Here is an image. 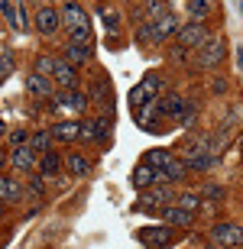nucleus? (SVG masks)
Masks as SVG:
<instances>
[{"label": "nucleus", "mask_w": 243, "mask_h": 249, "mask_svg": "<svg viewBox=\"0 0 243 249\" xmlns=\"http://www.w3.org/2000/svg\"><path fill=\"white\" fill-rule=\"evenodd\" d=\"M159 91H162V78H159L156 71H150V74H146V78H143V81L130 91V107H133L136 113H143L152 101H159Z\"/></svg>", "instance_id": "nucleus-1"}, {"label": "nucleus", "mask_w": 243, "mask_h": 249, "mask_svg": "<svg viewBox=\"0 0 243 249\" xmlns=\"http://www.w3.org/2000/svg\"><path fill=\"white\" fill-rule=\"evenodd\" d=\"M211 240L217 249H243V227L234 220H221L211 227Z\"/></svg>", "instance_id": "nucleus-2"}, {"label": "nucleus", "mask_w": 243, "mask_h": 249, "mask_svg": "<svg viewBox=\"0 0 243 249\" xmlns=\"http://www.w3.org/2000/svg\"><path fill=\"white\" fill-rule=\"evenodd\" d=\"M211 39V33H207V26L205 23H188V26H182L178 29V36H175V42H178V49H185V52H191V49H201Z\"/></svg>", "instance_id": "nucleus-3"}, {"label": "nucleus", "mask_w": 243, "mask_h": 249, "mask_svg": "<svg viewBox=\"0 0 243 249\" xmlns=\"http://www.w3.org/2000/svg\"><path fill=\"white\" fill-rule=\"evenodd\" d=\"M81 139L107 146V142H111V113H104V117H91V120H81Z\"/></svg>", "instance_id": "nucleus-4"}, {"label": "nucleus", "mask_w": 243, "mask_h": 249, "mask_svg": "<svg viewBox=\"0 0 243 249\" xmlns=\"http://www.w3.org/2000/svg\"><path fill=\"white\" fill-rule=\"evenodd\" d=\"M172 185H156L150 188V191L140 194V201H136V207H143V211H166L168 204H172Z\"/></svg>", "instance_id": "nucleus-5"}, {"label": "nucleus", "mask_w": 243, "mask_h": 249, "mask_svg": "<svg viewBox=\"0 0 243 249\" xmlns=\"http://www.w3.org/2000/svg\"><path fill=\"white\" fill-rule=\"evenodd\" d=\"M224 52H227V42H224V39H214V36H211L205 46L198 49L195 65H198V68H214V65H221Z\"/></svg>", "instance_id": "nucleus-6"}, {"label": "nucleus", "mask_w": 243, "mask_h": 249, "mask_svg": "<svg viewBox=\"0 0 243 249\" xmlns=\"http://www.w3.org/2000/svg\"><path fill=\"white\" fill-rule=\"evenodd\" d=\"M58 13H62V23L68 26V33H72V29H91L88 7H81V3H62Z\"/></svg>", "instance_id": "nucleus-7"}, {"label": "nucleus", "mask_w": 243, "mask_h": 249, "mask_svg": "<svg viewBox=\"0 0 243 249\" xmlns=\"http://www.w3.org/2000/svg\"><path fill=\"white\" fill-rule=\"evenodd\" d=\"M185 178H188L185 159H168L166 165L156 172V185H178V181H185Z\"/></svg>", "instance_id": "nucleus-8"}, {"label": "nucleus", "mask_w": 243, "mask_h": 249, "mask_svg": "<svg viewBox=\"0 0 243 249\" xmlns=\"http://www.w3.org/2000/svg\"><path fill=\"white\" fill-rule=\"evenodd\" d=\"M33 23H36V29L42 36H52V33L62 26V13H58V7H36Z\"/></svg>", "instance_id": "nucleus-9"}, {"label": "nucleus", "mask_w": 243, "mask_h": 249, "mask_svg": "<svg viewBox=\"0 0 243 249\" xmlns=\"http://www.w3.org/2000/svg\"><path fill=\"white\" fill-rule=\"evenodd\" d=\"M10 168H17V172H23V175H33V172H39V156H33L26 149H10Z\"/></svg>", "instance_id": "nucleus-10"}, {"label": "nucleus", "mask_w": 243, "mask_h": 249, "mask_svg": "<svg viewBox=\"0 0 243 249\" xmlns=\"http://www.w3.org/2000/svg\"><path fill=\"white\" fill-rule=\"evenodd\" d=\"M136 240L150 243V249H162L168 240H172V227H143V230H136Z\"/></svg>", "instance_id": "nucleus-11"}, {"label": "nucleus", "mask_w": 243, "mask_h": 249, "mask_svg": "<svg viewBox=\"0 0 243 249\" xmlns=\"http://www.w3.org/2000/svg\"><path fill=\"white\" fill-rule=\"evenodd\" d=\"M159 220L166 223V227H191V223H195V213L182 211L178 204H168L166 211H159Z\"/></svg>", "instance_id": "nucleus-12"}, {"label": "nucleus", "mask_w": 243, "mask_h": 249, "mask_svg": "<svg viewBox=\"0 0 243 249\" xmlns=\"http://www.w3.org/2000/svg\"><path fill=\"white\" fill-rule=\"evenodd\" d=\"M49 133H52L56 142H78V139H81V123L78 120H62V123H56V126L49 129Z\"/></svg>", "instance_id": "nucleus-13"}, {"label": "nucleus", "mask_w": 243, "mask_h": 249, "mask_svg": "<svg viewBox=\"0 0 243 249\" xmlns=\"http://www.w3.org/2000/svg\"><path fill=\"white\" fill-rule=\"evenodd\" d=\"M26 91L36 97V101H49V97H56V91H52V81H49L46 74H29L26 78Z\"/></svg>", "instance_id": "nucleus-14"}, {"label": "nucleus", "mask_w": 243, "mask_h": 249, "mask_svg": "<svg viewBox=\"0 0 243 249\" xmlns=\"http://www.w3.org/2000/svg\"><path fill=\"white\" fill-rule=\"evenodd\" d=\"M52 78H56V81L62 84L65 91H75V88H78V68H75V65H68L65 58H58V62H56V71H52Z\"/></svg>", "instance_id": "nucleus-15"}, {"label": "nucleus", "mask_w": 243, "mask_h": 249, "mask_svg": "<svg viewBox=\"0 0 243 249\" xmlns=\"http://www.w3.org/2000/svg\"><path fill=\"white\" fill-rule=\"evenodd\" d=\"M23 10H26L23 3H10V0H3V3H0V13H3V19H7V23L17 29V33H23V29L29 26L26 17H23Z\"/></svg>", "instance_id": "nucleus-16"}, {"label": "nucleus", "mask_w": 243, "mask_h": 249, "mask_svg": "<svg viewBox=\"0 0 243 249\" xmlns=\"http://www.w3.org/2000/svg\"><path fill=\"white\" fill-rule=\"evenodd\" d=\"M26 197V188L19 185V181H13V178L0 175V204H17Z\"/></svg>", "instance_id": "nucleus-17"}, {"label": "nucleus", "mask_w": 243, "mask_h": 249, "mask_svg": "<svg viewBox=\"0 0 243 249\" xmlns=\"http://www.w3.org/2000/svg\"><path fill=\"white\" fill-rule=\"evenodd\" d=\"M52 101L62 104V107H72V110H88V101L91 97H88V91H78L75 88V91H58Z\"/></svg>", "instance_id": "nucleus-18"}, {"label": "nucleus", "mask_w": 243, "mask_h": 249, "mask_svg": "<svg viewBox=\"0 0 243 249\" xmlns=\"http://www.w3.org/2000/svg\"><path fill=\"white\" fill-rule=\"evenodd\" d=\"M130 185L136 188V191H143V188H150L156 185V168H150L146 162H140V165L130 172Z\"/></svg>", "instance_id": "nucleus-19"}, {"label": "nucleus", "mask_w": 243, "mask_h": 249, "mask_svg": "<svg viewBox=\"0 0 243 249\" xmlns=\"http://www.w3.org/2000/svg\"><path fill=\"white\" fill-rule=\"evenodd\" d=\"M52 142H56V139H52V133H49V129H36V133L29 136V152L42 159L46 152H52Z\"/></svg>", "instance_id": "nucleus-20"}, {"label": "nucleus", "mask_w": 243, "mask_h": 249, "mask_svg": "<svg viewBox=\"0 0 243 249\" xmlns=\"http://www.w3.org/2000/svg\"><path fill=\"white\" fill-rule=\"evenodd\" d=\"M156 23V33H159V39H172V36H178V19H175V13H162L159 19H152Z\"/></svg>", "instance_id": "nucleus-21"}, {"label": "nucleus", "mask_w": 243, "mask_h": 249, "mask_svg": "<svg viewBox=\"0 0 243 249\" xmlns=\"http://www.w3.org/2000/svg\"><path fill=\"white\" fill-rule=\"evenodd\" d=\"M91 55H94V49H88V46H68L65 42V62L68 65H88L91 62Z\"/></svg>", "instance_id": "nucleus-22"}, {"label": "nucleus", "mask_w": 243, "mask_h": 249, "mask_svg": "<svg viewBox=\"0 0 243 249\" xmlns=\"http://www.w3.org/2000/svg\"><path fill=\"white\" fill-rule=\"evenodd\" d=\"M65 165H68V172H72L75 178H84L88 172H91V159H84L81 152H72V156L65 159Z\"/></svg>", "instance_id": "nucleus-23"}, {"label": "nucleus", "mask_w": 243, "mask_h": 249, "mask_svg": "<svg viewBox=\"0 0 243 249\" xmlns=\"http://www.w3.org/2000/svg\"><path fill=\"white\" fill-rule=\"evenodd\" d=\"M136 42H140V46H156V42H162L159 33H156V23H152V19H146V23L136 29Z\"/></svg>", "instance_id": "nucleus-24"}, {"label": "nucleus", "mask_w": 243, "mask_h": 249, "mask_svg": "<svg viewBox=\"0 0 243 249\" xmlns=\"http://www.w3.org/2000/svg\"><path fill=\"white\" fill-rule=\"evenodd\" d=\"M62 172V156L58 152H46L39 159V175H58Z\"/></svg>", "instance_id": "nucleus-25"}, {"label": "nucleus", "mask_w": 243, "mask_h": 249, "mask_svg": "<svg viewBox=\"0 0 243 249\" xmlns=\"http://www.w3.org/2000/svg\"><path fill=\"white\" fill-rule=\"evenodd\" d=\"M168 159H172V156H168V149H150V152L143 156V162H146L150 168H156V172H159V168L166 165Z\"/></svg>", "instance_id": "nucleus-26"}, {"label": "nucleus", "mask_w": 243, "mask_h": 249, "mask_svg": "<svg viewBox=\"0 0 243 249\" xmlns=\"http://www.w3.org/2000/svg\"><path fill=\"white\" fill-rule=\"evenodd\" d=\"M211 10H214V7H211L207 0H191V3H188V13H191V19H195V23H201Z\"/></svg>", "instance_id": "nucleus-27"}, {"label": "nucleus", "mask_w": 243, "mask_h": 249, "mask_svg": "<svg viewBox=\"0 0 243 249\" xmlns=\"http://www.w3.org/2000/svg\"><path fill=\"white\" fill-rule=\"evenodd\" d=\"M68 46H88L91 49V29H72L68 33Z\"/></svg>", "instance_id": "nucleus-28"}, {"label": "nucleus", "mask_w": 243, "mask_h": 249, "mask_svg": "<svg viewBox=\"0 0 243 249\" xmlns=\"http://www.w3.org/2000/svg\"><path fill=\"white\" fill-rule=\"evenodd\" d=\"M198 204H201V194H191V191H188V194H178V207H182V211H191V213H195Z\"/></svg>", "instance_id": "nucleus-29"}, {"label": "nucleus", "mask_w": 243, "mask_h": 249, "mask_svg": "<svg viewBox=\"0 0 243 249\" xmlns=\"http://www.w3.org/2000/svg\"><path fill=\"white\" fill-rule=\"evenodd\" d=\"M56 62H58V58H49V55H39V58H36V74H46V78H49V74L56 71Z\"/></svg>", "instance_id": "nucleus-30"}, {"label": "nucleus", "mask_w": 243, "mask_h": 249, "mask_svg": "<svg viewBox=\"0 0 243 249\" xmlns=\"http://www.w3.org/2000/svg\"><path fill=\"white\" fill-rule=\"evenodd\" d=\"M10 146L13 149H26L29 146V133L26 129H13V133H10Z\"/></svg>", "instance_id": "nucleus-31"}, {"label": "nucleus", "mask_w": 243, "mask_h": 249, "mask_svg": "<svg viewBox=\"0 0 243 249\" xmlns=\"http://www.w3.org/2000/svg\"><path fill=\"white\" fill-rule=\"evenodd\" d=\"M101 19H104V26H107V29L117 33V26H120V13H117V10H101Z\"/></svg>", "instance_id": "nucleus-32"}, {"label": "nucleus", "mask_w": 243, "mask_h": 249, "mask_svg": "<svg viewBox=\"0 0 243 249\" xmlns=\"http://www.w3.org/2000/svg\"><path fill=\"white\" fill-rule=\"evenodd\" d=\"M10 71H13V55H10V52H3V55H0V81H3Z\"/></svg>", "instance_id": "nucleus-33"}, {"label": "nucleus", "mask_w": 243, "mask_h": 249, "mask_svg": "<svg viewBox=\"0 0 243 249\" xmlns=\"http://www.w3.org/2000/svg\"><path fill=\"white\" fill-rule=\"evenodd\" d=\"M26 194H29V197H42V194H46V185H42L39 178H33V181L26 185Z\"/></svg>", "instance_id": "nucleus-34"}, {"label": "nucleus", "mask_w": 243, "mask_h": 249, "mask_svg": "<svg viewBox=\"0 0 243 249\" xmlns=\"http://www.w3.org/2000/svg\"><path fill=\"white\" fill-rule=\"evenodd\" d=\"M221 194H224V191H221L217 185H207L205 188V197H211V201H221Z\"/></svg>", "instance_id": "nucleus-35"}, {"label": "nucleus", "mask_w": 243, "mask_h": 249, "mask_svg": "<svg viewBox=\"0 0 243 249\" xmlns=\"http://www.w3.org/2000/svg\"><path fill=\"white\" fill-rule=\"evenodd\" d=\"M94 97H97V101H107V97H111V94H107V84H97V88H94Z\"/></svg>", "instance_id": "nucleus-36"}, {"label": "nucleus", "mask_w": 243, "mask_h": 249, "mask_svg": "<svg viewBox=\"0 0 243 249\" xmlns=\"http://www.w3.org/2000/svg\"><path fill=\"white\" fill-rule=\"evenodd\" d=\"M172 58H175V62H185V58H188V52H185V49H172Z\"/></svg>", "instance_id": "nucleus-37"}, {"label": "nucleus", "mask_w": 243, "mask_h": 249, "mask_svg": "<svg viewBox=\"0 0 243 249\" xmlns=\"http://www.w3.org/2000/svg\"><path fill=\"white\" fill-rule=\"evenodd\" d=\"M237 65L243 68V49H237Z\"/></svg>", "instance_id": "nucleus-38"}, {"label": "nucleus", "mask_w": 243, "mask_h": 249, "mask_svg": "<svg viewBox=\"0 0 243 249\" xmlns=\"http://www.w3.org/2000/svg\"><path fill=\"white\" fill-rule=\"evenodd\" d=\"M0 220H3V204H0Z\"/></svg>", "instance_id": "nucleus-39"}, {"label": "nucleus", "mask_w": 243, "mask_h": 249, "mask_svg": "<svg viewBox=\"0 0 243 249\" xmlns=\"http://www.w3.org/2000/svg\"><path fill=\"white\" fill-rule=\"evenodd\" d=\"M207 249H217V246H207Z\"/></svg>", "instance_id": "nucleus-40"}]
</instances>
